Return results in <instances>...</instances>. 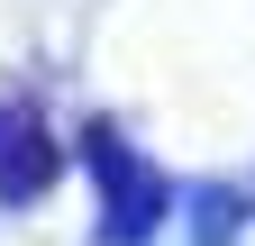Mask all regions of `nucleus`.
<instances>
[{
    "mask_svg": "<svg viewBox=\"0 0 255 246\" xmlns=\"http://www.w3.org/2000/svg\"><path fill=\"white\" fill-rule=\"evenodd\" d=\"M55 182V146L27 110H0V201H27Z\"/></svg>",
    "mask_w": 255,
    "mask_h": 246,
    "instance_id": "obj_1",
    "label": "nucleus"
}]
</instances>
